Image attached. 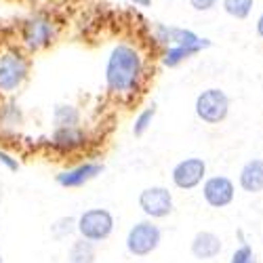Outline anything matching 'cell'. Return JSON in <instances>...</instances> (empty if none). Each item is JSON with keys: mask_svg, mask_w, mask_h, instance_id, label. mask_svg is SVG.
Listing matches in <instances>:
<instances>
[{"mask_svg": "<svg viewBox=\"0 0 263 263\" xmlns=\"http://www.w3.org/2000/svg\"><path fill=\"white\" fill-rule=\"evenodd\" d=\"M145 74V61L137 47L120 42L112 49L105 63V84L112 95L124 97L139 91Z\"/></svg>", "mask_w": 263, "mask_h": 263, "instance_id": "1", "label": "cell"}, {"mask_svg": "<svg viewBox=\"0 0 263 263\" xmlns=\"http://www.w3.org/2000/svg\"><path fill=\"white\" fill-rule=\"evenodd\" d=\"M160 242H162V230L154 223V219H143V221H137L128 230L124 247L128 255L147 257L160 247Z\"/></svg>", "mask_w": 263, "mask_h": 263, "instance_id": "2", "label": "cell"}, {"mask_svg": "<svg viewBox=\"0 0 263 263\" xmlns=\"http://www.w3.org/2000/svg\"><path fill=\"white\" fill-rule=\"evenodd\" d=\"M114 215L107 209H86L78 219H76V232L80 238H86L91 242H103L112 236L114 232Z\"/></svg>", "mask_w": 263, "mask_h": 263, "instance_id": "3", "label": "cell"}, {"mask_svg": "<svg viewBox=\"0 0 263 263\" xmlns=\"http://www.w3.org/2000/svg\"><path fill=\"white\" fill-rule=\"evenodd\" d=\"M30 61L19 51L0 53V93H15L28 80Z\"/></svg>", "mask_w": 263, "mask_h": 263, "instance_id": "4", "label": "cell"}, {"mask_svg": "<svg viewBox=\"0 0 263 263\" xmlns=\"http://www.w3.org/2000/svg\"><path fill=\"white\" fill-rule=\"evenodd\" d=\"M194 112L204 124H219L230 114V97L226 91L211 86V89H204L196 97Z\"/></svg>", "mask_w": 263, "mask_h": 263, "instance_id": "5", "label": "cell"}, {"mask_svg": "<svg viewBox=\"0 0 263 263\" xmlns=\"http://www.w3.org/2000/svg\"><path fill=\"white\" fill-rule=\"evenodd\" d=\"M139 209L143 211V215L147 219H164L173 213L175 202H173V194L168 192V187L164 185H152L145 187L139 194Z\"/></svg>", "mask_w": 263, "mask_h": 263, "instance_id": "6", "label": "cell"}, {"mask_svg": "<svg viewBox=\"0 0 263 263\" xmlns=\"http://www.w3.org/2000/svg\"><path fill=\"white\" fill-rule=\"evenodd\" d=\"M206 179V162L202 158H183L171 171V181L177 190L190 192Z\"/></svg>", "mask_w": 263, "mask_h": 263, "instance_id": "7", "label": "cell"}, {"mask_svg": "<svg viewBox=\"0 0 263 263\" xmlns=\"http://www.w3.org/2000/svg\"><path fill=\"white\" fill-rule=\"evenodd\" d=\"M53 40H55V28L45 17H32L21 28V42L32 53H38L42 49L51 47Z\"/></svg>", "mask_w": 263, "mask_h": 263, "instance_id": "8", "label": "cell"}, {"mask_svg": "<svg viewBox=\"0 0 263 263\" xmlns=\"http://www.w3.org/2000/svg\"><path fill=\"white\" fill-rule=\"evenodd\" d=\"M202 198L211 209H226L236 198V185L226 175H213L202 181Z\"/></svg>", "mask_w": 263, "mask_h": 263, "instance_id": "9", "label": "cell"}, {"mask_svg": "<svg viewBox=\"0 0 263 263\" xmlns=\"http://www.w3.org/2000/svg\"><path fill=\"white\" fill-rule=\"evenodd\" d=\"M156 38L162 42V45L171 47V45H181V47H190L196 53H200L204 49L211 47L209 38H200L196 32L192 30H183V28H166L162 24H156Z\"/></svg>", "mask_w": 263, "mask_h": 263, "instance_id": "10", "label": "cell"}, {"mask_svg": "<svg viewBox=\"0 0 263 263\" xmlns=\"http://www.w3.org/2000/svg\"><path fill=\"white\" fill-rule=\"evenodd\" d=\"M103 171H105V166L101 162H84V164L72 166L68 171H61L55 177V181H57V185H61L65 190H74V187H82L89 181L97 179Z\"/></svg>", "mask_w": 263, "mask_h": 263, "instance_id": "11", "label": "cell"}, {"mask_svg": "<svg viewBox=\"0 0 263 263\" xmlns=\"http://www.w3.org/2000/svg\"><path fill=\"white\" fill-rule=\"evenodd\" d=\"M86 133L84 128L78 126H63V128H53L51 133V145L61 152V154H74L80 152L82 147H86Z\"/></svg>", "mask_w": 263, "mask_h": 263, "instance_id": "12", "label": "cell"}, {"mask_svg": "<svg viewBox=\"0 0 263 263\" xmlns=\"http://www.w3.org/2000/svg\"><path fill=\"white\" fill-rule=\"evenodd\" d=\"M223 251V240L219 238V234L202 230V232H196V236L192 238V245H190V253L194 259L198 261H209L219 257Z\"/></svg>", "mask_w": 263, "mask_h": 263, "instance_id": "13", "label": "cell"}, {"mask_svg": "<svg viewBox=\"0 0 263 263\" xmlns=\"http://www.w3.org/2000/svg\"><path fill=\"white\" fill-rule=\"evenodd\" d=\"M238 185L247 194H261L263 192V160L251 158L242 164L238 175Z\"/></svg>", "mask_w": 263, "mask_h": 263, "instance_id": "14", "label": "cell"}, {"mask_svg": "<svg viewBox=\"0 0 263 263\" xmlns=\"http://www.w3.org/2000/svg\"><path fill=\"white\" fill-rule=\"evenodd\" d=\"M97 245L86 238H76L68 249V263H95Z\"/></svg>", "mask_w": 263, "mask_h": 263, "instance_id": "15", "label": "cell"}, {"mask_svg": "<svg viewBox=\"0 0 263 263\" xmlns=\"http://www.w3.org/2000/svg\"><path fill=\"white\" fill-rule=\"evenodd\" d=\"M80 124V109L72 103H57L53 107V128L63 126H78Z\"/></svg>", "mask_w": 263, "mask_h": 263, "instance_id": "16", "label": "cell"}, {"mask_svg": "<svg viewBox=\"0 0 263 263\" xmlns=\"http://www.w3.org/2000/svg\"><path fill=\"white\" fill-rule=\"evenodd\" d=\"M196 51L190 49V47H181V45H171L164 49L162 53V63L166 65V68H177V65H181L185 59L194 57Z\"/></svg>", "mask_w": 263, "mask_h": 263, "instance_id": "17", "label": "cell"}, {"mask_svg": "<svg viewBox=\"0 0 263 263\" xmlns=\"http://www.w3.org/2000/svg\"><path fill=\"white\" fill-rule=\"evenodd\" d=\"M154 118H156V103H149L147 107H143L141 112L137 114V118L133 122V135L135 137H143L147 130H149Z\"/></svg>", "mask_w": 263, "mask_h": 263, "instance_id": "18", "label": "cell"}, {"mask_svg": "<svg viewBox=\"0 0 263 263\" xmlns=\"http://www.w3.org/2000/svg\"><path fill=\"white\" fill-rule=\"evenodd\" d=\"M221 7L234 19H247L255 7V0H221Z\"/></svg>", "mask_w": 263, "mask_h": 263, "instance_id": "19", "label": "cell"}, {"mask_svg": "<svg viewBox=\"0 0 263 263\" xmlns=\"http://www.w3.org/2000/svg\"><path fill=\"white\" fill-rule=\"evenodd\" d=\"M76 232V219L74 217H61L51 226V236L55 240H65L68 236H72Z\"/></svg>", "mask_w": 263, "mask_h": 263, "instance_id": "20", "label": "cell"}, {"mask_svg": "<svg viewBox=\"0 0 263 263\" xmlns=\"http://www.w3.org/2000/svg\"><path fill=\"white\" fill-rule=\"evenodd\" d=\"M255 253H253V249H251V245L249 242H245L242 240V245H240L234 253H232V259H230V263H247V259L249 257H253Z\"/></svg>", "mask_w": 263, "mask_h": 263, "instance_id": "21", "label": "cell"}, {"mask_svg": "<svg viewBox=\"0 0 263 263\" xmlns=\"http://www.w3.org/2000/svg\"><path fill=\"white\" fill-rule=\"evenodd\" d=\"M0 164H3L7 171H11V173H17L21 168L19 160L13 154H9V152H5V149H0Z\"/></svg>", "mask_w": 263, "mask_h": 263, "instance_id": "22", "label": "cell"}, {"mask_svg": "<svg viewBox=\"0 0 263 263\" xmlns=\"http://www.w3.org/2000/svg\"><path fill=\"white\" fill-rule=\"evenodd\" d=\"M217 3H219V0H190V7L194 11H198V13H206V11L215 9Z\"/></svg>", "mask_w": 263, "mask_h": 263, "instance_id": "23", "label": "cell"}, {"mask_svg": "<svg viewBox=\"0 0 263 263\" xmlns=\"http://www.w3.org/2000/svg\"><path fill=\"white\" fill-rule=\"evenodd\" d=\"M255 32H257V36L263 40V13L257 17V24H255Z\"/></svg>", "mask_w": 263, "mask_h": 263, "instance_id": "24", "label": "cell"}, {"mask_svg": "<svg viewBox=\"0 0 263 263\" xmlns=\"http://www.w3.org/2000/svg\"><path fill=\"white\" fill-rule=\"evenodd\" d=\"M130 5H135V7H141V9H147L152 7V0H128Z\"/></svg>", "mask_w": 263, "mask_h": 263, "instance_id": "25", "label": "cell"}, {"mask_svg": "<svg viewBox=\"0 0 263 263\" xmlns=\"http://www.w3.org/2000/svg\"><path fill=\"white\" fill-rule=\"evenodd\" d=\"M247 263H259V261H257V257L253 255V257H249V259H247Z\"/></svg>", "mask_w": 263, "mask_h": 263, "instance_id": "26", "label": "cell"}, {"mask_svg": "<svg viewBox=\"0 0 263 263\" xmlns=\"http://www.w3.org/2000/svg\"><path fill=\"white\" fill-rule=\"evenodd\" d=\"M0 263H3V253H0Z\"/></svg>", "mask_w": 263, "mask_h": 263, "instance_id": "27", "label": "cell"}]
</instances>
